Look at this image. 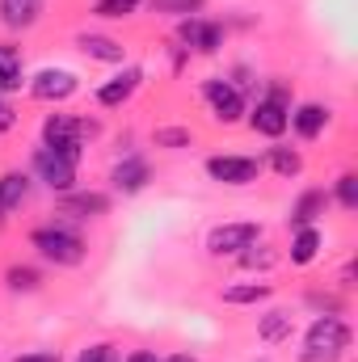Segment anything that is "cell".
I'll return each instance as SVG.
<instances>
[{"label":"cell","instance_id":"cell-29","mask_svg":"<svg viewBox=\"0 0 358 362\" xmlns=\"http://www.w3.org/2000/svg\"><path fill=\"white\" fill-rule=\"evenodd\" d=\"M76 362H118V350L101 341V346H89V350H85V354H81Z\"/></svg>","mask_w":358,"mask_h":362},{"label":"cell","instance_id":"cell-22","mask_svg":"<svg viewBox=\"0 0 358 362\" xmlns=\"http://www.w3.org/2000/svg\"><path fill=\"white\" fill-rule=\"evenodd\" d=\"M282 337H291V312L274 308V312H266V320H262V341H282Z\"/></svg>","mask_w":358,"mask_h":362},{"label":"cell","instance_id":"cell-6","mask_svg":"<svg viewBox=\"0 0 358 362\" xmlns=\"http://www.w3.org/2000/svg\"><path fill=\"white\" fill-rule=\"evenodd\" d=\"M258 223H224V228H215L211 236H207V249L215 253V257H232V253H245V249H253L258 245Z\"/></svg>","mask_w":358,"mask_h":362},{"label":"cell","instance_id":"cell-31","mask_svg":"<svg viewBox=\"0 0 358 362\" xmlns=\"http://www.w3.org/2000/svg\"><path fill=\"white\" fill-rule=\"evenodd\" d=\"M270 262H274L270 253H249V249H245V266H270Z\"/></svg>","mask_w":358,"mask_h":362},{"label":"cell","instance_id":"cell-30","mask_svg":"<svg viewBox=\"0 0 358 362\" xmlns=\"http://www.w3.org/2000/svg\"><path fill=\"white\" fill-rule=\"evenodd\" d=\"M13 122H17L13 105H4V101H0V135H4V131H13Z\"/></svg>","mask_w":358,"mask_h":362},{"label":"cell","instance_id":"cell-15","mask_svg":"<svg viewBox=\"0 0 358 362\" xmlns=\"http://www.w3.org/2000/svg\"><path fill=\"white\" fill-rule=\"evenodd\" d=\"M42 13V0H0V21L8 30H30Z\"/></svg>","mask_w":358,"mask_h":362},{"label":"cell","instance_id":"cell-5","mask_svg":"<svg viewBox=\"0 0 358 362\" xmlns=\"http://www.w3.org/2000/svg\"><path fill=\"white\" fill-rule=\"evenodd\" d=\"M287 118H291L287 93L274 89L270 97H262V101H258V110L249 114V127H253V131H262V135H270V139H278V135L287 131Z\"/></svg>","mask_w":358,"mask_h":362},{"label":"cell","instance_id":"cell-3","mask_svg":"<svg viewBox=\"0 0 358 362\" xmlns=\"http://www.w3.org/2000/svg\"><path fill=\"white\" fill-rule=\"evenodd\" d=\"M85 135H93V122H81V118H68V114H51L42 122V144L55 148V152H68L81 160V144Z\"/></svg>","mask_w":358,"mask_h":362},{"label":"cell","instance_id":"cell-13","mask_svg":"<svg viewBox=\"0 0 358 362\" xmlns=\"http://www.w3.org/2000/svg\"><path fill=\"white\" fill-rule=\"evenodd\" d=\"M105 206H110V198L105 194H64L59 198V215H76V219H97V215H105Z\"/></svg>","mask_w":358,"mask_h":362},{"label":"cell","instance_id":"cell-14","mask_svg":"<svg viewBox=\"0 0 358 362\" xmlns=\"http://www.w3.org/2000/svg\"><path fill=\"white\" fill-rule=\"evenodd\" d=\"M287 127H295L304 139H316V135L329 127V110H325V105H316V101H308V105H299V110L287 118Z\"/></svg>","mask_w":358,"mask_h":362},{"label":"cell","instance_id":"cell-18","mask_svg":"<svg viewBox=\"0 0 358 362\" xmlns=\"http://www.w3.org/2000/svg\"><path fill=\"white\" fill-rule=\"evenodd\" d=\"M25 81V64L17 47H0V93H17Z\"/></svg>","mask_w":358,"mask_h":362},{"label":"cell","instance_id":"cell-17","mask_svg":"<svg viewBox=\"0 0 358 362\" xmlns=\"http://www.w3.org/2000/svg\"><path fill=\"white\" fill-rule=\"evenodd\" d=\"M25 194H30V177H25V173H17V169L4 173V177H0V219H4L8 211H17V206L25 202Z\"/></svg>","mask_w":358,"mask_h":362},{"label":"cell","instance_id":"cell-2","mask_svg":"<svg viewBox=\"0 0 358 362\" xmlns=\"http://www.w3.org/2000/svg\"><path fill=\"white\" fill-rule=\"evenodd\" d=\"M30 245L38 249V257H47V262H55V266H76V262H85V240L76 236V232H68V228H34L30 232Z\"/></svg>","mask_w":358,"mask_h":362},{"label":"cell","instance_id":"cell-4","mask_svg":"<svg viewBox=\"0 0 358 362\" xmlns=\"http://www.w3.org/2000/svg\"><path fill=\"white\" fill-rule=\"evenodd\" d=\"M34 173L47 181L51 189H72V181H76V156H68V152H55V148H38L34 152Z\"/></svg>","mask_w":358,"mask_h":362},{"label":"cell","instance_id":"cell-34","mask_svg":"<svg viewBox=\"0 0 358 362\" xmlns=\"http://www.w3.org/2000/svg\"><path fill=\"white\" fill-rule=\"evenodd\" d=\"M165 362H194L190 354H173V358H165Z\"/></svg>","mask_w":358,"mask_h":362},{"label":"cell","instance_id":"cell-32","mask_svg":"<svg viewBox=\"0 0 358 362\" xmlns=\"http://www.w3.org/2000/svg\"><path fill=\"white\" fill-rule=\"evenodd\" d=\"M13 362H59V354H21V358Z\"/></svg>","mask_w":358,"mask_h":362},{"label":"cell","instance_id":"cell-16","mask_svg":"<svg viewBox=\"0 0 358 362\" xmlns=\"http://www.w3.org/2000/svg\"><path fill=\"white\" fill-rule=\"evenodd\" d=\"M76 42H81V51H85V55L101 59V64H122V59H127L122 42H114V38H105V34H81Z\"/></svg>","mask_w":358,"mask_h":362},{"label":"cell","instance_id":"cell-10","mask_svg":"<svg viewBox=\"0 0 358 362\" xmlns=\"http://www.w3.org/2000/svg\"><path fill=\"white\" fill-rule=\"evenodd\" d=\"M178 38L185 47H194V51H202V55H215L219 47H224V30L215 25V21H202V17H185L178 30Z\"/></svg>","mask_w":358,"mask_h":362},{"label":"cell","instance_id":"cell-12","mask_svg":"<svg viewBox=\"0 0 358 362\" xmlns=\"http://www.w3.org/2000/svg\"><path fill=\"white\" fill-rule=\"evenodd\" d=\"M144 85V72L139 68H122L114 81H105L101 89H97V101L101 105H122V101H131V93Z\"/></svg>","mask_w":358,"mask_h":362},{"label":"cell","instance_id":"cell-26","mask_svg":"<svg viewBox=\"0 0 358 362\" xmlns=\"http://www.w3.org/2000/svg\"><path fill=\"white\" fill-rule=\"evenodd\" d=\"M190 139H194V135H190L185 127H161V131H156V148H190Z\"/></svg>","mask_w":358,"mask_h":362},{"label":"cell","instance_id":"cell-20","mask_svg":"<svg viewBox=\"0 0 358 362\" xmlns=\"http://www.w3.org/2000/svg\"><path fill=\"white\" fill-rule=\"evenodd\" d=\"M321 253V232L316 228H295V240H291V262L295 266H312Z\"/></svg>","mask_w":358,"mask_h":362},{"label":"cell","instance_id":"cell-25","mask_svg":"<svg viewBox=\"0 0 358 362\" xmlns=\"http://www.w3.org/2000/svg\"><path fill=\"white\" fill-rule=\"evenodd\" d=\"M207 0H152V8L156 13H169V17H190V13H198Z\"/></svg>","mask_w":358,"mask_h":362},{"label":"cell","instance_id":"cell-8","mask_svg":"<svg viewBox=\"0 0 358 362\" xmlns=\"http://www.w3.org/2000/svg\"><path fill=\"white\" fill-rule=\"evenodd\" d=\"M76 89H81V81H76V72H68V68H42V72L30 81V93H34L38 101H68Z\"/></svg>","mask_w":358,"mask_h":362},{"label":"cell","instance_id":"cell-28","mask_svg":"<svg viewBox=\"0 0 358 362\" xmlns=\"http://www.w3.org/2000/svg\"><path fill=\"white\" fill-rule=\"evenodd\" d=\"M337 202H342L346 211H354V206H358V177H354V173L337 177Z\"/></svg>","mask_w":358,"mask_h":362},{"label":"cell","instance_id":"cell-21","mask_svg":"<svg viewBox=\"0 0 358 362\" xmlns=\"http://www.w3.org/2000/svg\"><path fill=\"white\" fill-rule=\"evenodd\" d=\"M270 291V282H241V286H224V303H236V308H245V303H262Z\"/></svg>","mask_w":358,"mask_h":362},{"label":"cell","instance_id":"cell-33","mask_svg":"<svg viewBox=\"0 0 358 362\" xmlns=\"http://www.w3.org/2000/svg\"><path fill=\"white\" fill-rule=\"evenodd\" d=\"M127 362H161V358H156L152 350H135V354H131V358H127Z\"/></svg>","mask_w":358,"mask_h":362},{"label":"cell","instance_id":"cell-1","mask_svg":"<svg viewBox=\"0 0 358 362\" xmlns=\"http://www.w3.org/2000/svg\"><path fill=\"white\" fill-rule=\"evenodd\" d=\"M346 346H350V329H346V320H337V316H321V320H312V329H308V337H304L299 362H337L342 354H346Z\"/></svg>","mask_w":358,"mask_h":362},{"label":"cell","instance_id":"cell-27","mask_svg":"<svg viewBox=\"0 0 358 362\" xmlns=\"http://www.w3.org/2000/svg\"><path fill=\"white\" fill-rule=\"evenodd\" d=\"M4 278H8L13 291H34V286H38V270H30V266H13Z\"/></svg>","mask_w":358,"mask_h":362},{"label":"cell","instance_id":"cell-11","mask_svg":"<svg viewBox=\"0 0 358 362\" xmlns=\"http://www.w3.org/2000/svg\"><path fill=\"white\" fill-rule=\"evenodd\" d=\"M148 177H152V169H148L144 156H127V160H118L114 173H110V181H114L118 194H139V189L148 185Z\"/></svg>","mask_w":358,"mask_h":362},{"label":"cell","instance_id":"cell-7","mask_svg":"<svg viewBox=\"0 0 358 362\" xmlns=\"http://www.w3.org/2000/svg\"><path fill=\"white\" fill-rule=\"evenodd\" d=\"M207 173H211V181H224V185H249L262 173V160H253V156H211Z\"/></svg>","mask_w":358,"mask_h":362},{"label":"cell","instance_id":"cell-9","mask_svg":"<svg viewBox=\"0 0 358 362\" xmlns=\"http://www.w3.org/2000/svg\"><path fill=\"white\" fill-rule=\"evenodd\" d=\"M202 97L211 101V110H215L219 122H236V118L245 114V97H241V89L228 85V81H219V76L202 85Z\"/></svg>","mask_w":358,"mask_h":362},{"label":"cell","instance_id":"cell-24","mask_svg":"<svg viewBox=\"0 0 358 362\" xmlns=\"http://www.w3.org/2000/svg\"><path fill=\"white\" fill-rule=\"evenodd\" d=\"M135 8H139V0H97V4H93V13H97V17H105V21L131 17Z\"/></svg>","mask_w":358,"mask_h":362},{"label":"cell","instance_id":"cell-19","mask_svg":"<svg viewBox=\"0 0 358 362\" xmlns=\"http://www.w3.org/2000/svg\"><path fill=\"white\" fill-rule=\"evenodd\" d=\"M325 189H308L295 206H291V228H312L316 223V215H325Z\"/></svg>","mask_w":358,"mask_h":362},{"label":"cell","instance_id":"cell-23","mask_svg":"<svg viewBox=\"0 0 358 362\" xmlns=\"http://www.w3.org/2000/svg\"><path fill=\"white\" fill-rule=\"evenodd\" d=\"M270 165H274V173H278V177H295V173L304 169L299 152H291V148H270Z\"/></svg>","mask_w":358,"mask_h":362}]
</instances>
